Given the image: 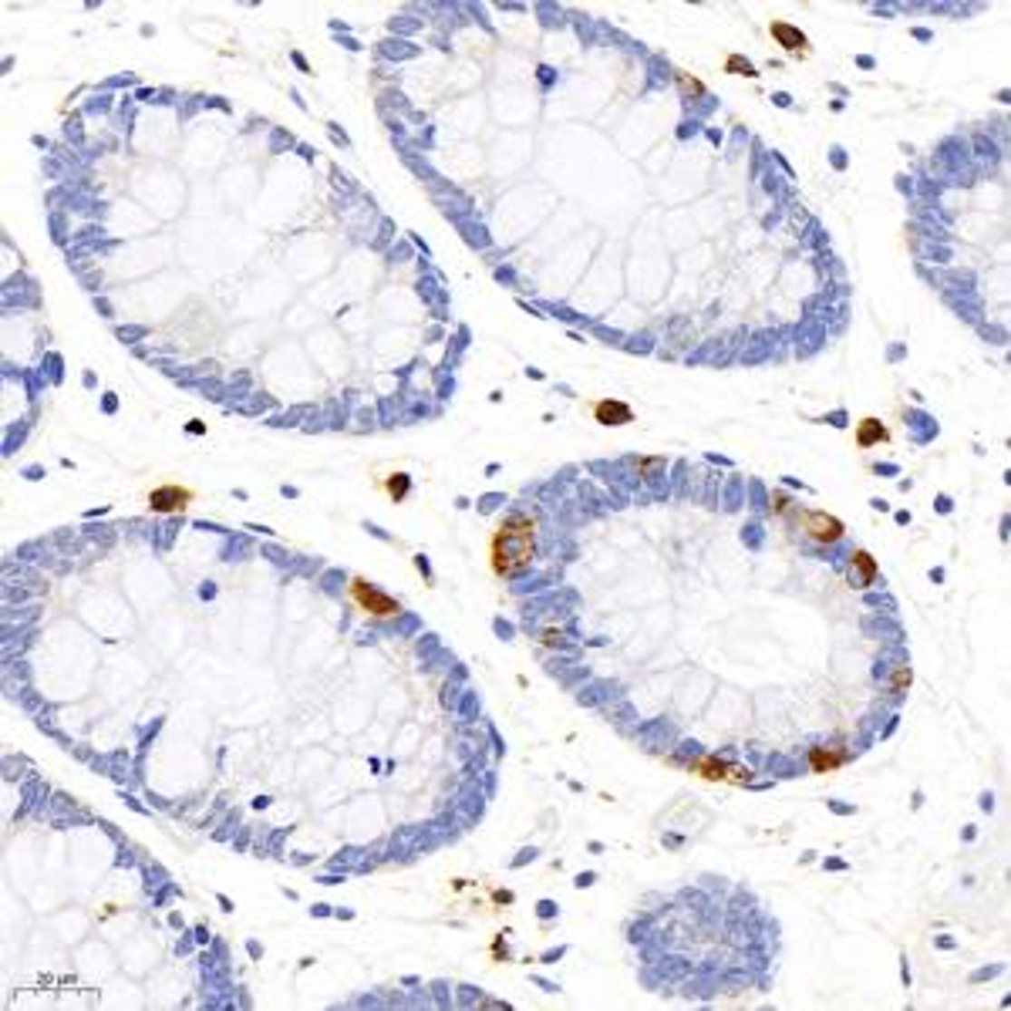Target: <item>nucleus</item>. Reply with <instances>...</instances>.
Returning a JSON list of instances; mask_svg holds the SVG:
<instances>
[{"label": "nucleus", "instance_id": "nucleus-1", "mask_svg": "<svg viewBox=\"0 0 1011 1011\" xmlns=\"http://www.w3.org/2000/svg\"><path fill=\"white\" fill-rule=\"evenodd\" d=\"M540 549V520L526 510L506 512L500 523L492 526L486 543V563L496 580H516L523 577L536 559Z\"/></svg>", "mask_w": 1011, "mask_h": 1011}, {"label": "nucleus", "instance_id": "nucleus-2", "mask_svg": "<svg viewBox=\"0 0 1011 1011\" xmlns=\"http://www.w3.org/2000/svg\"><path fill=\"white\" fill-rule=\"evenodd\" d=\"M345 594L357 614L365 620H371V624H392V620H398L404 614V604L398 597H392L388 590H381L378 583H371L368 577H361V573H351V577H347Z\"/></svg>", "mask_w": 1011, "mask_h": 1011}, {"label": "nucleus", "instance_id": "nucleus-3", "mask_svg": "<svg viewBox=\"0 0 1011 1011\" xmlns=\"http://www.w3.org/2000/svg\"><path fill=\"white\" fill-rule=\"evenodd\" d=\"M681 765H685V773L688 775L702 779V783H712V785H749L752 783L749 765H742V762H735V759H725V755H715V752H698V755L685 759Z\"/></svg>", "mask_w": 1011, "mask_h": 1011}, {"label": "nucleus", "instance_id": "nucleus-4", "mask_svg": "<svg viewBox=\"0 0 1011 1011\" xmlns=\"http://www.w3.org/2000/svg\"><path fill=\"white\" fill-rule=\"evenodd\" d=\"M792 523L802 533V540H809L812 547H836L846 536V523L840 516L826 510H806V506H792Z\"/></svg>", "mask_w": 1011, "mask_h": 1011}, {"label": "nucleus", "instance_id": "nucleus-5", "mask_svg": "<svg viewBox=\"0 0 1011 1011\" xmlns=\"http://www.w3.org/2000/svg\"><path fill=\"white\" fill-rule=\"evenodd\" d=\"M196 502V489L182 486V482H159L145 492V506L155 516H179Z\"/></svg>", "mask_w": 1011, "mask_h": 1011}, {"label": "nucleus", "instance_id": "nucleus-6", "mask_svg": "<svg viewBox=\"0 0 1011 1011\" xmlns=\"http://www.w3.org/2000/svg\"><path fill=\"white\" fill-rule=\"evenodd\" d=\"M850 759H853V749L846 742H820V745H809L806 749V769L812 775L840 773Z\"/></svg>", "mask_w": 1011, "mask_h": 1011}, {"label": "nucleus", "instance_id": "nucleus-7", "mask_svg": "<svg viewBox=\"0 0 1011 1011\" xmlns=\"http://www.w3.org/2000/svg\"><path fill=\"white\" fill-rule=\"evenodd\" d=\"M846 580H850V587H857V590H867V587H873V583L880 580V563L873 559V553L870 549H853L850 553V563H846Z\"/></svg>", "mask_w": 1011, "mask_h": 1011}, {"label": "nucleus", "instance_id": "nucleus-8", "mask_svg": "<svg viewBox=\"0 0 1011 1011\" xmlns=\"http://www.w3.org/2000/svg\"><path fill=\"white\" fill-rule=\"evenodd\" d=\"M769 37H773L789 58H806L809 54V37L802 34V27H796L792 21H769Z\"/></svg>", "mask_w": 1011, "mask_h": 1011}, {"label": "nucleus", "instance_id": "nucleus-9", "mask_svg": "<svg viewBox=\"0 0 1011 1011\" xmlns=\"http://www.w3.org/2000/svg\"><path fill=\"white\" fill-rule=\"evenodd\" d=\"M594 422L597 425H604V429H620V425H631L634 422V408L627 402H620V398H600V402H594Z\"/></svg>", "mask_w": 1011, "mask_h": 1011}, {"label": "nucleus", "instance_id": "nucleus-10", "mask_svg": "<svg viewBox=\"0 0 1011 1011\" xmlns=\"http://www.w3.org/2000/svg\"><path fill=\"white\" fill-rule=\"evenodd\" d=\"M853 439H857L860 449H877V445H887L890 442V429L883 425L880 418H860L857 422V432H853Z\"/></svg>", "mask_w": 1011, "mask_h": 1011}, {"label": "nucleus", "instance_id": "nucleus-11", "mask_svg": "<svg viewBox=\"0 0 1011 1011\" xmlns=\"http://www.w3.org/2000/svg\"><path fill=\"white\" fill-rule=\"evenodd\" d=\"M378 492L384 496L388 502H404L408 500V492H412V476L408 472H388V476L378 479Z\"/></svg>", "mask_w": 1011, "mask_h": 1011}, {"label": "nucleus", "instance_id": "nucleus-12", "mask_svg": "<svg viewBox=\"0 0 1011 1011\" xmlns=\"http://www.w3.org/2000/svg\"><path fill=\"white\" fill-rule=\"evenodd\" d=\"M671 82H675V88H678V95L685 98V102H702V98L708 95V88H705L702 78H695V74L685 72V68H675V72H671Z\"/></svg>", "mask_w": 1011, "mask_h": 1011}, {"label": "nucleus", "instance_id": "nucleus-13", "mask_svg": "<svg viewBox=\"0 0 1011 1011\" xmlns=\"http://www.w3.org/2000/svg\"><path fill=\"white\" fill-rule=\"evenodd\" d=\"M665 469H667L665 455H641V459H634V476L644 479V482L657 479V472H665Z\"/></svg>", "mask_w": 1011, "mask_h": 1011}, {"label": "nucleus", "instance_id": "nucleus-14", "mask_svg": "<svg viewBox=\"0 0 1011 1011\" xmlns=\"http://www.w3.org/2000/svg\"><path fill=\"white\" fill-rule=\"evenodd\" d=\"M910 685H914V667H910V665H897L890 675H887V691H890V695H897V698H900V695H907V691H910Z\"/></svg>", "mask_w": 1011, "mask_h": 1011}, {"label": "nucleus", "instance_id": "nucleus-15", "mask_svg": "<svg viewBox=\"0 0 1011 1011\" xmlns=\"http://www.w3.org/2000/svg\"><path fill=\"white\" fill-rule=\"evenodd\" d=\"M725 72L728 74H742V78H755V64L745 61L742 54H728L725 58Z\"/></svg>", "mask_w": 1011, "mask_h": 1011}, {"label": "nucleus", "instance_id": "nucleus-16", "mask_svg": "<svg viewBox=\"0 0 1011 1011\" xmlns=\"http://www.w3.org/2000/svg\"><path fill=\"white\" fill-rule=\"evenodd\" d=\"M563 644H567V634L557 631V627H547V631H540V647L553 651V647H563Z\"/></svg>", "mask_w": 1011, "mask_h": 1011}, {"label": "nucleus", "instance_id": "nucleus-17", "mask_svg": "<svg viewBox=\"0 0 1011 1011\" xmlns=\"http://www.w3.org/2000/svg\"><path fill=\"white\" fill-rule=\"evenodd\" d=\"M773 512H779V516H785V512H792V502H789V496H783V492H775V496H773Z\"/></svg>", "mask_w": 1011, "mask_h": 1011}]
</instances>
